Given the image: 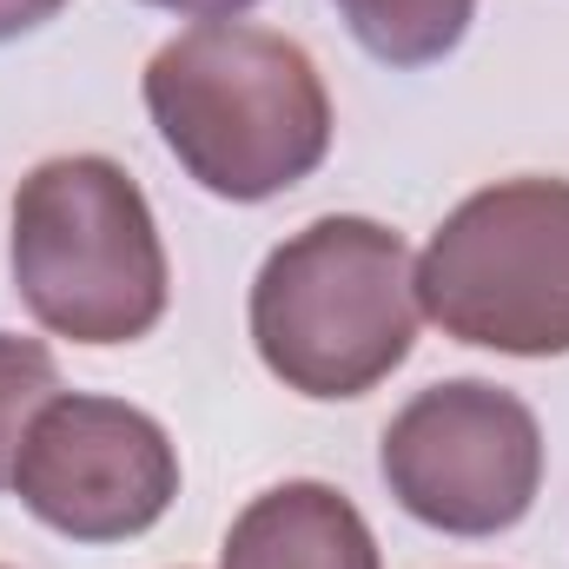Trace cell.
<instances>
[{"mask_svg":"<svg viewBox=\"0 0 569 569\" xmlns=\"http://www.w3.org/2000/svg\"><path fill=\"white\" fill-rule=\"evenodd\" d=\"M146 113L192 186L232 206L279 199L331 152L318 60L272 27L199 20L146 60Z\"/></svg>","mask_w":569,"mask_h":569,"instance_id":"obj_1","label":"cell"},{"mask_svg":"<svg viewBox=\"0 0 569 569\" xmlns=\"http://www.w3.org/2000/svg\"><path fill=\"white\" fill-rule=\"evenodd\" d=\"M252 345L284 391L338 405L378 391L418 345V259L358 212L311 219L252 279Z\"/></svg>","mask_w":569,"mask_h":569,"instance_id":"obj_2","label":"cell"},{"mask_svg":"<svg viewBox=\"0 0 569 569\" xmlns=\"http://www.w3.org/2000/svg\"><path fill=\"white\" fill-rule=\"evenodd\" d=\"M7 266L33 325L67 345H133L172 298L159 219L107 152H60L20 179Z\"/></svg>","mask_w":569,"mask_h":569,"instance_id":"obj_3","label":"cell"},{"mask_svg":"<svg viewBox=\"0 0 569 569\" xmlns=\"http://www.w3.org/2000/svg\"><path fill=\"white\" fill-rule=\"evenodd\" d=\"M425 318L477 351L569 358V179L470 192L418 259Z\"/></svg>","mask_w":569,"mask_h":569,"instance_id":"obj_4","label":"cell"},{"mask_svg":"<svg viewBox=\"0 0 569 569\" xmlns=\"http://www.w3.org/2000/svg\"><path fill=\"white\" fill-rule=\"evenodd\" d=\"M378 470L398 510L425 530L503 537L543 490V425L517 391L490 378H450L418 391L385 425Z\"/></svg>","mask_w":569,"mask_h":569,"instance_id":"obj_5","label":"cell"},{"mask_svg":"<svg viewBox=\"0 0 569 569\" xmlns=\"http://www.w3.org/2000/svg\"><path fill=\"white\" fill-rule=\"evenodd\" d=\"M13 497L27 503V517L73 543H127L172 510L179 443L127 398L60 391L27 425L13 457Z\"/></svg>","mask_w":569,"mask_h":569,"instance_id":"obj_6","label":"cell"},{"mask_svg":"<svg viewBox=\"0 0 569 569\" xmlns=\"http://www.w3.org/2000/svg\"><path fill=\"white\" fill-rule=\"evenodd\" d=\"M219 569H385V557L365 510L345 490L318 477H291L259 490L232 517Z\"/></svg>","mask_w":569,"mask_h":569,"instance_id":"obj_7","label":"cell"},{"mask_svg":"<svg viewBox=\"0 0 569 569\" xmlns=\"http://www.w3.org/2000/svg\"><path fill=\"white\" fill-rule=\"evenodd\" d=\"M351 40L385 67H437L463 47L477 0H338Z\"/></svg>","mask_w":569,"mask_h":569,"instance_id":"obj_8","label":"cell"},{"mask_svg":"<svg viewBox=\"0 0 569 569\" xmlns=\"http://www.w3.org/2000/svg\"><path fill=\"white\" fill-rule=\"evenodd\" d=\"M60 398V365L40 338L0 331V490H13V457L27 443V425L40 418V405Z\"/></svg>","mask_w":569,"mask_h":569,"instance_id":"obj_9","label":"cell"},{"mask_svg":"<svg viewBox=\"0 0 569 569\" xmlns=\"http://www.w3.org/2000/svg\"><path fill=\"white\" fill-rule=\"evenodd\" d=\"M67 0H0V40H20L33 27H47Z\"/></svg>","mask_w":569,"mask_h":569,"instance_id":"obj_10","label":"cell"},{"mask_svg":"<svg viewBox=\"0 0 569 569\" xmlns=\"http://www.w3.org/2000/svg\"><path fill=\"white\" fill-rule=\"evenodd\" d=\"M140 7H166V13H192V20H232L259 0H140Z\"/></svg>","mask_w":569,"mask_h":569,"instance_id":"obj_11","label":"cell"}]
</instances>
